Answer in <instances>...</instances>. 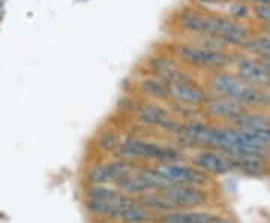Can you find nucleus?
Listing matches in <instances>:
<instances>
[{
    "label": "nucleus",
    "instance_id": "8",
    "mask_svg": "<svg viewBox=\"0 0 270 223\" xmlns=\"http://www.w3.org/2000/svg\"><path fill=\"white\" fill-rule=\"evenodd\" d=\"M171 87V95L173 99L186 105H192V107H203L207 104L209 101V95L206 93V90L203 87H200L191 77L170 84Z\"/></svg>",
    "mask_w": 270,
    "mask_h": 223
},
{
    "label": "nucleus",
    "instance_id": "28",
    "mask_svg": "<svg viewBox=\"0 0 270 223\" xmlns=\"http://www.w3.org/2000/svg\"><path fill=\"white\" fill-rule=\"evenodd\" d=\"M215 223H230V222H227V220H219V219H218Z\"/></svg>",
    "mask_w": 270,
    "mask_h": 223
},
{
    "label": "nucleus",
    "instance_id": "16",
    "mask_svg": "<svg viewBox=\"0 0 270 223\" xmlns=\"http://www.w3.org/2000/svg\"><path fill=\"white\" fill-rule=\"evenodd\" d=\"M230 159L234 168H239L249 175L260 177L267 169V162L263 155H234L230 156Z\"/></svg>",
    "mask_w": 270,
    "mask_h": 223
},
{
    "label": "nucleus",
    "instance_id": "2",
    "mask_svg": "<svg viewBox=\"0 0 270 223\" xmlns=\"http://www.w3.org/2000/svg\"><path fill=\"white\" fill-rule=\"evenodd\" d=\"M212 87L218 96L228 98L245 107H252V108L270 107V90L260 89L245 81L237 73L218 72L212 78Z\"/></svg>",
    "mask_w": 270,
    "mask_h": 223
},
{
    "label": "nucleus",
    "instance_id": "20",
    "mask_svg": "<svg viewBox=\"0 0 270 223\" xmlns=\"http://www.w3.org/2000/svg\"><path fill=\"white\" fill-rule=\"evenodd\" d=\"M174 114L180 118V120H191L192 121H197L198 117H200V112H198V107H192V105H186V104H182V102H177L174 101L173 102V108H171Z\"/></svg>",
    "mask_w": 270,
    "mask_h": 223
},
{
    "label": "nucleus",
    "instance_id": "25",
    "mask_svg": "<svg viewBox=\"0 0 270 223\" xmlns=\"http://www.w3.org/2000/svg\"><path fill=\"white\" fill-rule=\"evenodd\" d=\"M195 2L203 3V5H218V3H221L222 0H195Z\"/></svg>",
    "mask_w": 270,
    "mask_h": 223
},
{
    "label": "nucleus",
    "instance_id": "24",
    "mask_svg": "<svg viewBox=\"0 0 270 223\" xmlns=\"http://www.w3.org/2000/svg\"><path fill=\"white\" fill-rule=\"evenodd\" d=\"M249 3H254V6H270V0H245Z\"/></svg>",
    "mask_w": 270,
    "mask_h": 223
},
{
    "label": "nucleus",
    "instance_id": "12",
    "mask_svg": "<svg viewBox=\"0 0 270 223\" xmlns=\"http://www.w3.org/2000/svg\"><path fill=\"white\" fill-rule=\"evenodd\" d=\"M194 165L201 171L213 175H224L234 169L230 158L216 152H200L194 158Z\"/></svg>",
    "mask_w": 270,
    "mask_h": 223
},
{
    "label": "nucleus",
    "instance_id": "10",
    "mask_svg": "<svg viewBox=\"0 0 270 223\" xmlns=\"http://www.w3.org/2000/svg\"><path fill=\"white\" fill-rule=\"evenodd\" d=\"M135 162H129L125 159H119L114 162H108L105 165L95 168L90 174V181L93 184H116L120 178L135 171Z\"/></svg>",
    "mask_w": 270,
    "mask_h": 223
},
{
    "label": "nucleus",
    "instance_id": "6",
    "mask_svg": "<svg viewBox=\"0 0 270 223\" xmlns=\"http://www.w3.org/2000/svg\"><path fill=\"white\" fill-rule=\"evenodd\" d=\"M165 198L173 204L174 210H189L203 207L209 195L201 186H188V184H168L159 189Z\"/></svg>",
    "mask_w": 270,
    "mask_h": 223
},
{
    "label": "nucleus",
    "instance_id": "21",
    "mask_svg": "<svg viewBox=\"0 0 270 223\" xmlns=\"http://www.w3.org/2000/svg\"><path fill=\"white\" fill-rule=\"evenodd\" d=\"M120 144H122V142H120V138H119V135L114 133V132H108V133H105V135L102 136V139H101V147L105 148V150L119 148Z\"/></svg>",
    "mask_w": 270,
    "mask_h": 223
},
{
    "label": "nucleus",
    "instance_id": "14",
    "mask_svg": "<svg viewBox=\"0 0 270 223\" xmlns=\"http://www.w3.org/2000/svg\"><path fill=\"white\" fill-rule=\"evenodd\" d=\"M218 216L210 211H201L197 208L189 210H174L161 214V223H215Z\"/></svg>",
    "mask_w": 270,
    "mask_h": 223
},
{
    "label": "nucleus",
    "instance_id": "27",
    "mask_svg": "<svg viewBox=\"0 0 270 223\" xmlns=\"http://www.w3.org/2000/svg\"><path fill=\"white\" fill-rule=\"evenodd\" d=\"M264 32L266 35H270V24H264Z\"/></svg>",
    "mask_w": 270,
    "mask_h": 223
},
{
    "label": "nucleus",
    "instance_id": "18",
    "mask_svg": "<svg viewBox=\"0 0 270 223\" xmlns=\"http://www.w3.org/2000/svg\"><path fill=\"white\" fill-rule=\"evenodd\" d=\"M237 127L242 129H263V127H270V117L261 114V112L248 111L237 123Z\"/></svg>",
    "mask_w": 270,
    "mask_h": 223
},
{
    "label": "nucleus",
    "instance_id": "7",
    "mask_svg": "<svg viewBox=\"0 0 270 223\" xmlns=\"http://www.w3.org/2000/svg\"><path fill=\"white\" fill-rule=\"evenodd\" d=\"M168 184H188V186H204L209 183V174L195 165H185L177 162H165L155 168Z\"/></svg>",
    "mask_w": 270,
    "mask_h": 223
},
{
    "label": "nucleus",
    "instance_id": "19",
    "mask_svg": "<svg viewBox=\"0 0 270 223\" xmlns=\"http://www.w3.org/2000/svg\"><path fill=\"white\" fill-rule=\"evenodd\" d=\"M246 48L258 57H270V35H263L257 38H251Z\"/></svg>",
    "mask_w": 270,
    "mask_h": 223
},
{
    "label": "nucleus",
    "instance_id": "26",
    "mask_svg": "<svg viewBox=\"0 0 270 223\" xmlns=\"http://www.w3.org/2000/svg\"><path fill=\"white\" fill-rule=\"evenodd\" d=\"M258 58H260V60H261V61L267 66V67H269V70H270V57H258Z\"/></svg>",
    "mask_w": 270,
    "mask_h": 223
},
{
    "label": "nucleus",
    "instance_id": "1",
    "mask_svg": "<svg viewBox=\"0 0 270 223\" xmlns=\"http://www.w3.org/2000/svg\"><path fill=\"white\" fill-rule=\"evenodd\" d=\"M182 26L191 33L201 35L204 38H212L227 45H236L246 48L251 41V35L245 26L237 23L236 20L203 14L200 11L188 9L182 14Z\"/></svg>",
    "mask_w": 270,
    "mask_h": 223
},
{
    "label": "nucleus",
    "instance_id": "5",
    "mask_svg": "<svg viewBox=\"0 0 270 223\" xmlns=\"http://www.w3.org/2000/svg\"><path fill=\"white\" fill-rule=\"evenodd\" d=\"M177 54L182 61L201 69L222 70L233 63V56L227 51L209 45H180L177 48Z\"/></svg>",
    "mask_w": 270,
    "mask_h": 223
},
{
    "label": "nucleus",
    "instance_id": "17",
    "mask_svg": "<svg viewBox=\"0 0 270 223\" xmlns=\"http://www.w3.org/2000/svg\"><path fill=\"white\" fill-rule=\"evenodd\" d=\"M141 89L144 93H147L149 96L159 99V101H168L173 99L171 95V87L170 84L162 80L159 77H152V78H146L141 84Z\"/></svg>",
    "mask_w": 270,
    "mask_h": 223
},
{
    "label": "nucleus",
    "instance_id": "29",
    "mask_svg": "<svg viewBox=\"0 0 270 223\" xmlns=\"http://www.w3.org/2000/svg\"><path fill=\"white\" fill-rule=\"evenodd\" d=\"M96 223H114V222H107V220H101V222H96Z\"/></svg>",
    "mask_w": 270,
    "mask_h": 223
},
{
    "label": "nucleus",
    "instance_id": "15",
    "mask_svg": "<svg viewBox=\"0 0 270 223\" xmlns=\"http://www.w3.org/2000/svg\"><path fill=\"white\" fill-rule=\"evenodd\" d=\"M152 67L156 73V77H159L162 80H165L168 84H174L179 83L185 78H188L189 75L180 67V64L168 57H156L152 60Z\"/></svg>",
    "mask_w": 270,
    "mask_h": 223
},
{
    "label": "nucleus",
    "instance_id": "4",
    "mask_svg": "<svg viewBox=\"0 0 270 223\" xmlns=\"http://www.w3.org/2000/svg\"><path fill=\"white\" fill-rule=\"evenodd\" d=\"M117 156L129 162L156 161L159 164L177 162L180 159V153L177 150L171 147H164L150 141H143V139H129V141L122 142L117 150Z\"/></svg>",
    "mask_w": 270,
    "mask_h": 223
},
{
    "label": "nucleus",
    "instance_id": "22",
    "mask_svg": "<svg viewBox=\"0 0 270 223\" xmlns=\"http://www.w3.org/2000/svg\"><path fill=\"white\" fill-rule=\"evenodd\" d=\"M230 14L234 18H246L249 15V8L243 2H237L230 6Z\"/></svg>",
    "mask_w": 270,
    "mask_h": 223
},
{
    "label": "nucleus",
    "instance_id": "3",
    "mask_svg": "<svg viewBox=\"0 0 270 223\" xmlns=\"http://www.w3.org/2000/svg\"><path fill=\"white\" fill-rule=\"evenodd\" d=\"M129 199H131V195L120 192L117 187L93 184L87 190L86 207L92 214L98 217L117 219L120 210L126 205Z\"/></svg>",
    "mask_w": 270,
    "mask_h": 223
},
{
    "label": "nucleus",
    "instance_id": "9",
    "mask_svg": "<svg viewBox=\"0 0 270 223\" xmlns=\"http://www.w3.org/2000/svg\"><path fill=\"white\" fill-rule=\"evenodd\" d=\"M237 75L260 89L270 90V70L260 58H240L237 61Z\"/></svg>",
    "mask_w": 270,
    "mask_h": 223
},
{
    "label": "nucleus",
    "instance_id": "11",
    "mask_svg": "<svg viewBox=\"0 0 270 223\" xmlns=\"http://www.w3.org/2000/svg\"><path fill=\"white\" fill-rule=\"evenodd\" d=\"M204 107H206V111L209 112L210 115H213L216 118L227 120V121L234 123V124L249 111L248 107H245V105H242L236 101H231L228 98L218 96V95L213 98H209V101Z\"/></svg>",
    "mask_w": 270,
    "mask_h": 223
},
{
    "label": "nucleus",
    "instance_id": "13",
    "mask_svg": "<svg viewBox=\"0 0 270 223\" xmlns=\"http://www.w3.org/2000/svg\"><path fill=\"white\" fill-rule=\"evenodd\" d=\"M156 216L158 214L143 205L138 198L131 196L126 205L120 210L117 220L122 223H152L158 219Z\"/></svg>",
    "mask_w": 270,
    "mask_h": 223
},
{
    "label": "nucleus",
    "instance_id": "23",
    "mask_svg": "<svg viewBox=\"0 0 270 223\" xmlns=\"http://www.w3.org/2000/svg\"><path fill=\"white\" fill-rule=\"evenodd\" d=\"M254 14L263 24H270V6H254Z\"/></svg>",
    "mask_w": 270,
    "mask_h": 223
}]
</instances>
